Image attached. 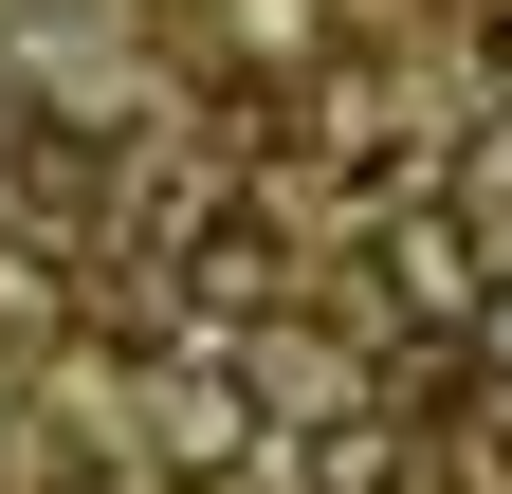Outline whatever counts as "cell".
I'll list each match as a JSON object with an SVG mask.
<instances>
[{
  "label": "cell",
  "instance_id": "obj_1",
  "mask_svg": "<svg viewBox=\"0 0 512 494\" xmlns=\"http://www.w3.org/2000/svg\"><path fill=\"white\" fill-rule=\"evenodd\" d=\"M384 312H421V330H476L494 293H476V220H384Z\"/></svg>",
  "mask_w": 512,
  "mask_h": 494
},
{
  "label": "cell",
  "instance_id": "obj_2",
  "mask_svg": "<svg viewBox=\"0 0 512 494\" xmlns=\"http://www.w3.org/2000/svg\"><path fill=\"white\" fill-rule=\"evenodd\" d=\"M55 312H74V293H55V257H37V238H0V330H55Z\"/></svg>",
  "mask_w": 512,
  "mask_h": 494
},
{
  "label": "cell",
  "instance_id": "obj_3",
  "mask_svg": "<svg viewBox=\"0 0 512 494\" xmlns=\"http://www.w3.org/2000/svg\"><path fill=\"white\" fill-rule=\"evenodd\" d=\"M0 147H19V55H0Z\"/></svg>",
  "mask_w": 512,
  "mask_h": 494
}]
</instances>
